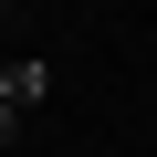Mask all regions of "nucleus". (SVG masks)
<instances>
[{
	"label": "nucleus",
	"instance_id": "obj_1",
	"mask_svg": "<svg viewBox=\"0 0 157 157\" xmlns=\"http://www.w3.org/2000/svg\"><path fill=\"white\" fill-rule=\"evenodd\" d=\"M42 94H52V63H42V52H21V63H0V147L21 136V115H32Z\"/></svg>",
	"mask_w": 157,
	"mask_h": 157
}]
</instances>
